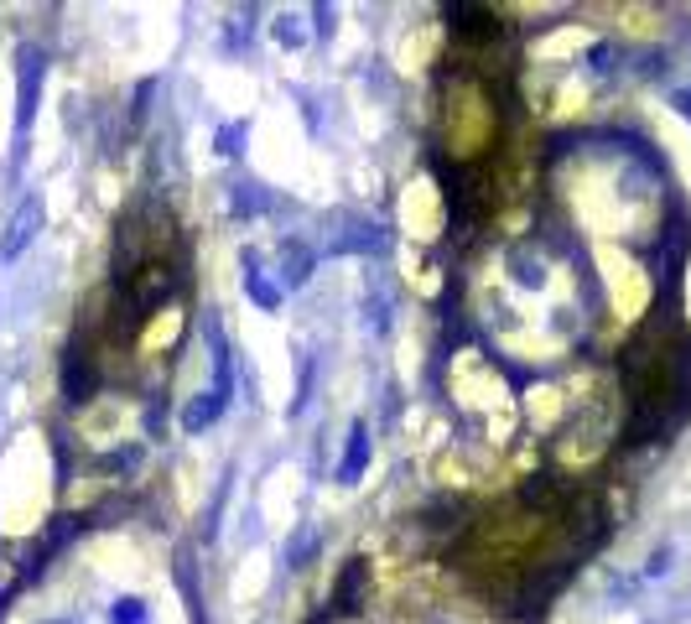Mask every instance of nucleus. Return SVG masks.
Instances as JSON below:
<instances>
[{"label": "nucleus", "mask_w": 691, "mask_h": 624, "mask_svg": "<svg viewBox=\"0 0 691 624\" xmlns=\"http://www.w3.org/2000/svg\"><path fill=\"white\" fill-rule=\"evenodd\" d=\"M167 245H172V219H167V208L146 203V208H136V214H125L120 240H115V266H120V276L136 271V266H146V260H162Z\"/></svg>", "instance_id": "1"}, {"label": "nucleus", "mask_w": 691, "mask_h": 624, "mask_svg": "<svg viewBox=\"0 0 691 624\" xmlns=\"http://www.w3.org/2000/svg\"><path fill=\"white\" fill-rule=\"evenodd\" d=\"M208 338H214V385L203 390L198 401H188V411H182V427L188 432H203V427H214L229 396H234V375H229V349H224V338H219V323L208 318Z\"/></svg>", "instance_id": "2"}, {"label": "nucleus", "mask_w": 691, "mask_h": 624, "mask_svg": "<svg viewBox=\"0 0 691 624\" xmlns=\"http://www.w3.org/2000/svg\"><path fill=\"white\" fill-rule=\"evenodd\" d=\"M172 281H177V271L167 266V260H146V266L125 271L120 276V302H125V312H130V318H146L156 302L172 297Z\"/></svg>", "instance_id": "3"}, {"label": "nucleus", "mask_w": 691, "mask_h": 624, "mask_svg": "<svg viewBox=\"0 0 691 624\" xmlns=\"http://www.w3.org/2000/svg\"><path fill=\"white\" fill-rule=\"evenodd\" d=\"M42 78H47V58H42V47H16V146L26 141V130H32Z\"/></svg>", "instance_id": "4"}, {"label": "nucleus", "mask_w": 691, "mask_h": 624, "mask_svg": "<svg viewBox=\"0 0 691 624\" xmlns=\"http://www.w3.org/2000/svg\"><path fill=\"white\" fill-rule=\"evenodd\" d=\"M37 229H42V198L32 193V198H21V203H16V214H11L6 234H0V260H16L26 245L37 240Z\"/></svg>", "instance_id": "5"}, {"label": "nucleus", "mask_w": 691, "mask_h": 624, "mask_svg": "<svg viewBox=\"0 0 691 624\" xmlns=\"http://www.w3.org/2000/svg\"><path fill=\"white\" fill-rule=\"evenodd\" d=\"M447 21H453V32L468 37V42H494L499 37V16L489 6H468V0H458V6H447Z\"/></svg>", "instance_id": "6"}, {"label": "nucleus", "mask_w": 691, "mask_h": 624, "mask_svg": "<svg viewBox=\"0 0 691 624\" xmlns=\"http://www.w3.org/2000/svg\"><path fill=\"white\" fill-rule=\"evenodd\" d=\"M364 583H369V562H349L338 578V593H333V614H359V598H364Z\"/></svg>", "instance_id": "7"}, {"label": "nucleus", "mask_w": 691, "mask_h": 624, "mask_svg": "<svg viewBox=\"0 0 691 624\" xmlns=\"http://www.w3.org/2000/svg\"><path fill=\"white\" fill-rule=\"evenodd\" d=\"M364 463H369V427L354 422L349 427V448H343V463H338V484H354L364 474Z\"/></svg>", "instance_id": "8"}, {"label": "nucleus", "mask_w": 691, "mask_h": 624, "mask_svg": "<svg viewBox=\"0 0 691 624\" xmlns=\"http://www.w3.org/2000/svg\"><path fill=\"white\" fill-rule=\"evenodd\" d=\"M307 276H312V250L297 245V240H286L281 245V286L297 292V286H307Z\"/></svg>", "instance_id": "9"}, {"label": "nucleus", "mask_w": 691, "mask_h": 624, "mask_svg": "<svg viewBox=\"0 0 691 624\" xmlns=\"http://www.w3.org/2000/svg\"><path fill=\"white\" fill-rule=\"evenodd\" d=\"M328 250L333 255H343V250H385V229L380 224H349L343 234L328 240Z\"/></svg>", "instance_id": "10"}, {"label": "nucleus", "mask_w": 691, "mask_h": 624, "mask_svg": "<svg viewBox=\"0 0 691 624\" xmlns=\"http://www.w3.org/2000/svg\"><path fill=\"white\" fill-rule=\"evenodd\" d=\"M245 292H250L265 312L281 307V292H276V286L265 281V271H260V250H245Z\"/></svg>", "instance_id": "11"}, {"label": "nucleus", "mask_w": 691, "mask_h": 624, "mask_svg": "<svg viewBox=\"0 0 691 624\" xmlns=\"http://www.w3.org/2000/svg\"><path fill=\"white\" fill-rule=\"evenodd\" d=\"M312 552H317V526H302L297 536L286 541V567H307Z\"/></svg>", "instance_id": "12"}, {"label": "nucleus", "mask_w": 691, "mask_h": 624, "mask_svg": "<svg viewBox=\"0 0 691 624\" xmlns=\"http://www.w3.org/2000/svg\"><path fill=\"white\" fill-rule=\"evenodd\" d=\"M364 328H369V333H385V328H390V302H385V292L364 297Z\"/></svg>", "instance_id": "13"}, {"label": "nucleus", "mask_w": 691, "mask_h": 624, "mask_svg": "<svg viewBox=\"0 0 691 624\" xmlns=\"http://www.w3.org/2000/svg\"><path fill=\"white\" fill-rule=\"evenodd\" d=\"M110 619H115V624H151V614H146V604H141V598H115Z\"/></svg>", "instance_id": "14"}, {"label": "nucleus", "mask_w": 691, "mask_h": 624, "mask_svg": "<svg viewBox=\"0 0 691 624\" xmlns=\"http://www.w3.org/2000/svg\"><path fill=\"white\" fill-rule=\"evenodd\" d=\"M265 208V193L255 188V182H239L234 188V214H260Z\"/></svg>", "instance_id": "15"}, {"label": "nucleus", "mask_w": 691, "mask_h": 624, "mask_svg": "<svg viewBox=\"0 0 691 624\" xmlns=\"http://www.w3.org/2000/svg\"><path fill=\"white\" fill-rule=\"evenodd\" d=\"M239 141H245V120H234V125L219 130V151L224 156H239Z\"/></svg>", "instance_id": "16"}, {"label": "nucleus", "mask_w": 691, "mask_h": 624, "mask_svg": "<svg viewBox=\"0 0 691 624\" xmlns=\"http://www.w3.org/2000/svg\"><path fill=\"white\" fill-rule=\"evenodd\" d=\"M588 68H593V73H614V47L598 42V47L588 52Z\"/></svg>", "instance_id": "17"}, {"label": "nucleus", "mask_w": 691, "mask_h": 624, "mask_svg": "<svg viewBox=\"0 0 691 624\" xmlns=\"http://www.w3.org/2000/svg\"><path fill=\"white\" fill-rule=\"evenodd\" d=\"M276 42H286V47H302V26L291 21V16H281V21H276Z\"/></svg>", "instance_id": "18"}, {"label": "nucleus", "mask_w": 691, "mask_h": 624, "mask_svg": "<svg viewBox=\"0 0 691 624\" xmlns=\"http://www.w3.org/2000/svg\"><path fill=\"white\" fill-rule=\"evenodd\" d=\"M666 567H671V552H655V557H650V567H645V572H650V578H660V572H666Z\"/></svg>", "instance_id": "19"}, {"label": "nucleus", "mask_w": 691, "mask_h": 624, "mask_svg": "<svg viewBox=\"0 0 691 624\" xmlns=\"http://www.w3.org/2000/svg\"><path fill=\"white\" fill-rule=\"evenodd\" d=\"M671 104H676V110L691 120V89H676V99H671Z\"/></svg>", "instance_id": "20"}, {"label": "nucleus", "mask_w": 691, "mask_h": 624, "mask_svg": "<svg viewBox=\"0 0 691 624\" xmlns=\"http://www.w3.org/2000/svg\"><path fill=\"white\" fill-rule=\"evenodd\" d=\"M52 624H73V619H52Z\"/></svg>", "instance_id": "21"}]
</instances>
